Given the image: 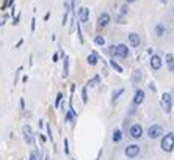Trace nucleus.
I'll return each mask as SVG.
<instances>
[{"mask_svg": "<svg viewBox=\"0 0 174 160\" xmlns=\"http://www.w3.org/2000/svg\"><path fill=\"white\" fill-rule=\"evenodd\" d=\"M108 52L110 55L118 56V58H127L129 56V47L125 44H116V46H110Z\"/></svg>", "mask_w": 174, "mask_h": 160, "instance_id": "1", "label": "nucleus"}, {"mask_svg": "<svg viewBox=\"0 0 174 160\" xmlns=\"http://www.w3.org/2000/svg\"><path fill=\"white\" fill-rule=\"evenodd\" d=\"M162 149L165 152H171L174 149V134H166L163 138H162Z\"/></svg>", "mask_w": 174, "mask_h": 160, "instance_id": "2", "label": "nucleus"}, {"mask_svg": "<svg viewBox=\"0 0 174 160\" xmlns=\"http://www.w3.org/2000/svg\"><path fill=\"white\" fill-rule=\"evenodd\" d=\"M160 105H162V108L166 111V113H169L171 111V105H172V97H171V94L169 93H163L162 94V100H160Z\"/></svg>", "mask_w": 174, "mask_h": 160, "instance_id": "3", "label": "nucleus"}, {"mask_svg": "<svg viewBox=\"0 0 174 160\" xmlns=\"http://www.w3.org/2000/svg\"><path fill=\"white\" fill-rule=\"evenodd\" d=\"M22 134H24V140L27 145H33L35 143V135H33V130L30 126H24L22 127Z\"/></svg>", "mask_w": 174, "mask_h": 160, "instance_id": "4", "label": "nucleus"}, {"mask_svg": "<svg viewBox=\"0 0 174 160\" xmlns=\"http://www.w3.org/2000/svg\"><path fill=\"white\" fill-rule=\"evenodd\" d=\"M162 135H163V129H162V126L154 124V126H151V127L148 129V137L152 138V140L159 138V137H162Z\"/></svg>", "mask_w": 174, "mask_h": 160, "instance_id": "5", "label": "nucleus"}, {"mask_svg": "<svg viewBox=\"0 0 174 160\" xmlns=\"http://www.w3.org/2000/svg\"><path fill=\"white\" fill-rule=\"evenodd\" d=\"M138 154H140V146L138 145H129L125 148V155L129 158H135Z\"/></svg>", "mask_w": 174, "mask_h": 160, "instance_id": "6", "label": "nucleus"}, {"mask_svg": "<svg viewBox=\"0 0 174 160\" xmlns=\"http://www.w3.org/2000/svg\"><path fill=\"white\" fill-rule=\"evenodd\" d=\"M129 134H130L132 138H141V135H143V127H141L140 124H133V126H130V129H129Z\"/></svg>", "mask_w": 174, "mask_h": 160, "instance_id": "7", "label": "nucleus"}, {"mask_svg": "<svg viewBox=\"0 0 174 160\" xmlns=\"http://www.w3.org/2000/svg\"><path fill=\"white\" fill-rule=\"evenodd\" d=\"M110 22H112V16H110L108 13H102V14L99 16V19H97V25H99L100 28L107 27Z\"/></svg>", "mask_w": 174, "mask_h": 160, "instance_id": "8", "label": "nucleus"}, {"mask_svg": "<svg viewBox=\"0 0 174 160\" xmlns=\"http://www.w3.org/2000/svg\"><path fill=\"white\" fill-rule=\"evenodd\" d=\"M77 17H79V22H80V24H85V22H88V17H89V9L82 6V8L79 9V13H77Z\"/></svg>", "mask_w": 174, "mask_h": 160, "instance_id": "9", "label": "nucleus"}, {"mask_svg": "<svg viewBox=\"0 0 174 160\" xmlns=\"http://www.w3.org/2000/svg\"><path fill=\"white\" fill-rule=\"evenodd\" d=\"M151 68L154 71H159L162 68V56L160 55H152L151 56Z\"/></svg>", "mask_w": 174, "mask_h": 160, "instance_id": "10", "label": "nucleus"}, {"mask_svg": "<svg viewBox=\"0 0 174 160\" xmlns=\"http://www.w3.org/2000/svg\"><path fill=\"white\" fill-rule=\"evenodd\" d=\"M143 100H144V91L138 90L135 93V97H133V105H140V104H143Z\"/></svg>", "mask_w": 174, "mask_h": 160, "instance_id": "11", "label": "nucleus"}, {"mask_svg": "<svg viewBox=\"0 0 174 160\" xmlns=\"http://www.w3.org/2000/svg\"><path fill=\"white\" fill-rule=\"evenodd\" d=\"M129 43H130L132 47H138L140 46V36L136 33H130L129 35Z\"/></svg>", "mask_w": 174, "mask_h": 160, "instance_id": "12", "label": "nucleus"}, {"mask_svg": "<svg viewBox=\"0 0 174 160\" xmlns=\"http://www.w3.org/2000/svg\"><path fill=\"white\" fill-rule=\"evenodd\" d=\"M165 60H166V64H168L169 71H174V55L172 53H166Z\"/></svg>", "mask_w": 174, "mask_h": 160, "instance_id": "13", "label": "nucleus"}, {"mask_svg": "<svg viewBox=\"0 0 174 160\" xmlns=\"http://www.w3.org/2000/svg\"><path fill=\"white\" fill-rule=\"evenodd\" d=\"M122 93H124V88H118V90H115L113 94H112V102L116 104V100L121 97V94H122Z\"/></svg>", "mask_w": 174, "mask_h": 160, "instance_id": "14", "label": "nucleus"}, {"mask_svg": "<svg viewBox=\"0 0 174 160\" xmlns=\"http://www.w3.org/2000/svg\"><path fill=\"white\" fill-rule=\"evenodd\" d=\"M97 61H99V55L96 53V52H93L89 56H88V64H91V66H96L97 64Z\"/></svg>", "mask_w": 174, "mask_h": 160, "instance_id": "15", "label": "nucleus"}, {"mask_svg": "<svg viewBox=\"0 0 174 160\" xmlns=\"http://www.w3.org/2000/svg\"><path fill=\"white\" fill-rule=\"evenodd\" d=\"M141 79H143V72H141L140 69H136V71L133 72V75H132V82H133V83H140Z\"/></svg>", "mask_w": 174, "mask_h": 160, "instance_id": "16", "label": "nucleus"}, {"mask_svg": "<svg viewBox=\"0 0 174 160\" xmlns=\"http://www.w3.org/2000/svg\"><path fill=\"white\" fill-rule=\"evenodd\" d=\"M115 143H119V141L122 140V132L119 130V129H116L115 132H113V138H112Z\"/></svg>", "mask_w": 174, "mask_h": 160, "instance_id": "17", "label": "nucleus"}, {"mask_svg": "<svg viewBox=\"0 0 174 160\" xmlns=\"http://www.w3.org/2000/svg\"><path fill=\"white\" fill-rule=\"evenodd\" d=\"M69 75V58L65 56V68H63V77H68Z\"/></svg>", "mask_w": 174, "mask_h": 160, "instance_id": "18", "label": "nucleus"}, {"mask_svg": "<svg viewBox=\"0 0 174 160\" xmlns=\"http://www.w3.org/2000/svg\"><path fill=\"white\" fill-rule=\"evenodd\" d=\"M94 43H96L97 46H104V44H105V38L100 36V35H96V36H94Z\"/></svg>", "mask_w": 174, "mask_h": 160, "instance_id": "19", "label": "nucleus"}, {"mask_svg": "<svg viewBox=\"0 0 174 160\" xmlns=\"http://www.w3.org/2000/svg\"><path fill=\"white\" fill-rule=\"evenodd\" d=\"M155 33H157V36H163L165 35V27L162 24H159L157 27H155Z\"/></svg>", "mask_w": 174, "mask_h": 160, "instance_id": "20", "label": "nucleus"}, {"mask_svg": "<svg viewBox=\"0 0 174 160\" xmlns=\"http://www.w3.org/2000/svg\"><path fill=\"white\" fill-rule=\"evenodd\" d=\"M110 64H112V68L116 71V72H122V68H121V66L119 64H118L115 60H110Z\"/></svg>", "mask_w": 174, "mask_h": 160, "instance_id": "21", "label": "nucleus"}, {"mask_svg": "<svg viewBox=\"0 0 174 160\" xmlns=\"http://www.w3.org/2000/svg\"><path fill=\"white\" fill-rule=\"evenodd\" d=\"M99 82H100V77H99V75H96L94 79H91V80L88 82V87H96Z\"/></svg>", "mask_w": 174, "mask_h": 160, "instance_id": "22", "label": "nucleus"}, {"mask_svg": "<svg viewBox=\"0 0 174 160\" xmlns=\"http://www.w3.org/2000/svg\"><path fill=\"white\" fill-rule=\"evenodd\" d=\"M61 99H63V93H58L57 94V100H55V107H60V104H61Z\"/></svg>", "mask_w": 174, "mask_h": 160, "instance_id": "23", "label": "nucleus"}, {"mask_svg": "<svg viewBox=\"0 0 174 160\" xmlns=\"http://www.w3.org/2000/svg\"><path fill=\"white\" fill-rule=\"evenodd\" d=\"M82 100H83V104L88 102V96H86V87H83V90H82Z\"/></svg>", "mask_w": 174, "mask_h": 160, "instance_id": "24", "label": "nucleus"}, {"mask_svg": "<svg viewBox=\"0 0 174 160\" xmlns=\"http://www.w3.org/2000/svg\"><path fill=\"white\" fill-rule=\"evenodd\" d=\"M11 3H13V0H5L3 5H2V9H6L8 6H11Z\"/></svg>", "mask_w": 174, "mask_h": 160, "instance_id": "25", "label": "nucleus"}, {"mask_svg": "<svg viewBox=\"0 0 174 160\" xmlns=\"http://www.w3.org/2000/svg\"><path fill=\"white\" fill-rule=\"evenodd\" d=\"M77 33H79V39H80V43H83V35H82V28H80V25H77Z\"/></svg>", "mask_w": 174, "mask_h": 160, "instance_id": "26", "label": "nucleus"}, {"mask_svg": "<svg viewBox=\"0 0 174 160\" xmlns=\"http://www.w3.org/2000/svg\"><path fill=\"white\" fill-rule=\"evenodd\" d=\"M127 11H129V6L122 5V6H121V14H127Z\"/></svg>", "mask_w": 174, "mask_h": 160, "instance_id": "27", "label": "nucleus"}, {"mask_svg": "<svg viewBox=\"0 0 174 160\" xmlns=\"http://www.w3.org/2000/svg\"><path fill=\"white\" fill-rule=\"evenodd\" d=\"M65 152L69 154V141L68 140H65Z\"/></svg>", "mask_w": 174, "mask_h": 160, "instance_id": "28", "label": "nucleus"}, {"mask_svg": "<svg viewBox=\"0 0 174 160\" xmlns=\"http://www.w3.org/2000/svg\"><path fill=\"white\" fill-rule=\"evenodd\" d=\"M47 135H49V138L53 141V137H52V129H50V126L47 124Z\"/></svg>", "mask_w": 174, "mask_h": 160, "instance_id": "29", "label": "nucleus"}, {"mask_svg": "<svg viewBox=\"0 0 174 160\" xmlns=\"http://www.w3.org/2000/svg\"><path fill=\"white\" fill-rule=\"evenodd\" d=\"M19 19H21V16L17 14V16L14 17V22H13V24H14V25H17V24H19Z\"/></svg>", "mask_w": 174, "mask_h": 160, "instance_id": "30", "label": "nucleus"}, {"mask_svg": "<svg viewBox=\"0 0 174 160\" xmlns=\"http://www.w3.org/2000/svg\"><path fill=\"white\" fill-rule=\"evenodd\" d=\"M36 21H35V17L32 19V32H35V27H36V24H35Z\"/></svg>", "mask_w": 174, "mask_h": 160, "instance_id": "31", "label": "nucleus"}, {"mask_svg": "<svg viewBox=\"0 0 174 160\" xmlns=\"http://www.w3.org/2000/svg\"><path fill=\"white\" fill-rule=\"evenodd\" d=\"M39 138H41V143H45V140H47L45 135H42V134H39Z\"/></svg>", "mask_w": 174, "mask_h": 160, "instance_id": "32", "label": "nucleus"}, {"mask_svg": "<svg viewBox=\"0 0 174 160\" xmlns=\"http://www.w3.org/2000/svg\"><path fill=\"white\" fill-rule=\"evenodd\" d=\"M30 160H38V158H36V154H35V152H30Z\"/></svg>", "mask_w": 174, "mask_h": 160, "instance_id": "33", "label": "nucleus"}, {"mask_svg": "<svg viewBox=\"0 0 174 160\" xmlns=\"http://www.w3.org/2000/svg\"><path fill=\"white\" fill-rule=\"evenodd\" d=\"M116 22L118 24H122V17L121 16H116Z\"/></svg>", "mask_w": 174, "mask_h": 160, "instance_id": "34", "label": "nucleus"}, {"mask_svg": "<svg viewBox=\"0 0 174 160\" xmlns=\"http://www.w3.org/2000/svg\"><path fill=\"white\" fill-rule=\"evenodd\" d=\"M53 61H55V63H57V61H58V53H57V52H55V53H53Z\"/></svg>", "mask_w": 174, "mask_h": 160, "instance_id": "35", "label": "nucleus"}, {"mask_svg": "<svg viewBox=\"0 0 174 160\" xmlns=\"http://www.w3.org/2000/svg\"><path fill=\"white\" fill-rule=\"evenodd\" d=\"M75 6V0H71V8H74Z\"/></svg>", "mask_w": 174, "mask_h": 160, "instance_id": "36", "label": "nucleus"}, {"mask_svg": "<svg viewBox=\"0 0 174 160\" xmlns=\"http://www.w3.org/2000/svg\"><path fill=\"white\" fill-rule=\"evenodd\" d=\"M133 2H136V0H127V3H133Z\"/></svg>", "mask_w": 174, "mask_h": 160, "instance_id": "37", "label": "nucleus"}, {"mask_svg": "<svg viewBox=\"0 0 174 160\" xmlns=\"http://www.w3.org/2000/svg\"><path fill=\"white\" fill-rule=\"evenodd\" d=\"M160 2H162V3H166V0H160Z\"/></svg>", "mask_w": 174, "mask_h": 160, "instance_id": "38", "label": "nucleus"}, {"mask_svg": "<svg viewBox=\"0 0 174 160\" xmlns=\"http://www.w3.org/2000/svg\"><path fill=\"white\" fill-rule=\"evenodd\" d=\"M0 25H2V22H0Z\"/></svg>", "mask_w": 174, "mask_h": 160, "instance_id": "39", "label": "nucleus"}]
</instances>
